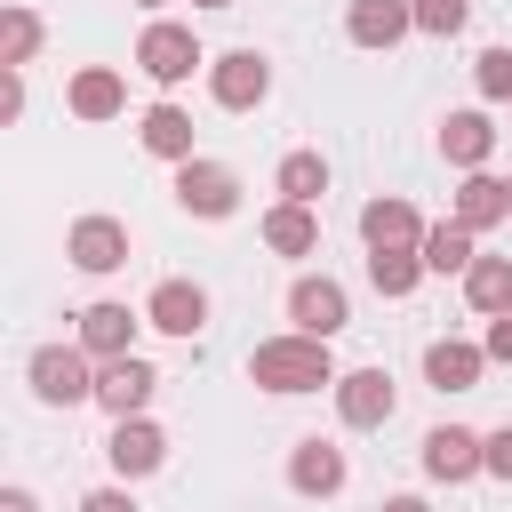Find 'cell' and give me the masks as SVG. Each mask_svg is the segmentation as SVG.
<instances>
[{
    "label": "cell",
    "instance_id": "16",
    "mask_svg": "<svg viewBox=\"0 0 512 512\" xmlns=\"http://www.w3.org/2000/svg\"><path fill=\"white\" fill-rule=\"evenodd\" d=\"M136 144H144L152 160H168V168L200 160V152H192V112H184V104H168V96H160V104H144V120H136Z\"/></svg>",
    "mask_w": 512,
    "mask_h": 512
},
{
    "label": "cell",
    "instance_id": "11",
    "mask_svg": "<svg viewBox=\"0 0 512 512\" xmlns=\"http://www.w3.org/2000/svg\"><path fill=\"white\" fill-rule=\"evenodd\" d=\"M480 376H488V352L472 336H432L424 344V384L432 392H480Z\"/></svg>",
    "mask_w": 512,
    "mask_h": 512
},
{
    "label": "cell",
    "instance_id": "21",
    "mask_svg": "<svg viewBox=\"0 0 512 512\" xmlns=\"http://www.w3.org/2000/svg\"><path fill=\"white\" fill-rule=\"evenodd\" d=\"M64 104H72L80 120H120V112H128V80H120L112 64H88V72H72Z\"/></svg>",
    "mask_w": 512,
    "mask_h": 512
},
{
    "label": "cell",
    "instance_id": "29",
    "mask_svg": "<svg viewBox=\"0 0 512 512\" xmlns=\"http://www.w3.org/2000/svg\"><path fill=\"white\" fill-rule=\"evenodd\" d=\"M464 16H472V0H416V32H432V40H456Z\"/></svg>",
    "mask_w": 512,
    "mask_h": 512
},
{
    "label": "cell",
    "instance_id": "26",
    "mask_svg": "<svg viewBox=\"0 0 512 512\" xmlns=\"http://www.w3.org/2000/svg\"><path fill=\"white\" fill-rule=\"evenodd\" d=\"M472 264H480V256H472V232H464L456 216L424 232V272H472Z\"/></svg>",
    "mask_w": 512,
    "mask_h": 512
},
{
    "label": "cell",
    "instance_id": "32",
    "mask_svg": "<svg viewBox=\"0 0 512 512\" xmlns=\"http://www.w3.org/2000/svg\"><path fill=\"white\" fill-rule=\"evenodd\" d=\"M80 512H136V496H128V488H88Z\"/></svg>",
    "mask_w": 512,
    "mask_h": 512
},
{
    "label": "cell",
    "instance_id": "36",
    "mask_svg": "<svg viewBox=\"0 0 512 512\" xmlns=\"http://www.w3.org/2000/svg\"><path fill=\"white\" fill-rule=\"evenodd\" d=\"M136 8H160V0H136Z\"/></svg>",
    "mask_w": 512,
    "mask_h": 512
},
{
    "label": "cell",
    "instance_id": "22",
    "mask_svg": "<svg viewBox=\"0 0 512 512\" xmlns=\"http://www.w3.org/2000/svg\"><path fill=\"white\" fill-rule=\"evenodd\" d=\"M264 248H272V256H312V248H320V216L296 208V200H272V208H264Z\"/></svg>",
    "mask_w": 512,
    "mask_h": 512
},
{
    "label": "cell",
    "instance_id": "6",
    "mask_svg": "<svg viewBox=\"0 0 512 512\" xmlns=\"http://www.w3.org/2000/svg\"><path fill=\"white\" fill-rule=\"evenodd\" d=\"M288 320H296V336H336V328H352V296H344V280H328V272H304L296 288H288Z\"/></svg>",
    "mask_w": 512,
    "mask_h": 512
},
{
    "label": "cell",
    "instance_id": "18",
    "mask_svg": "<svg viewBox=\"0 0 512 512\" xmlns=\"http://www.w3.org/2000/svg\"><path fill=\"white\" fill-rule=\"evenodd\" d=\"M448 216L480 240V232H496V224L512 216V184H504V176H488V168H472V176L456 184V208H448Z\"/></svg>",
    "mask_w": 512,
    "mask_h": 512
},
{
    "label": "cell",
    "instance_id": "37",
    "mask_svg": "<svg viewBox=\"0 0 512 512\" xmlns=\"http://www.w3.org/2000/svg\"><path fill=\"white\" fill-rule=\"evenodd\" d=\"M504 184H512V176H504Z\"/></svg>",
    "mask_w": 512,
    "mask_h": 512
},
{
    "label": "cell",
    "instance_id": "17",
    "mask_svg": "<svg viewBox=\"0 0 512 512\" xmlns=\"http://www.w3.org/2000/svg\"><path fill=\"white\" fill-rule=\"evenodd\" d=\"M488 152H496V120H488L480 104H464V112L440 120V160H448V168L472 176V168H488Z\"/></svg>",
    "mask_w": 512,
    "mask_h": 512
},
{
    "label": "cell",
    "instance_id": "15",
    "mask_svg": "<svg viewBox=\"0 0 512 512\" xmlns=\"http://www.w3.org/2000/svg\"><path fill=\"white\" fill-rule=\"evenodd\" d=\"M344 480H352V464H344V448H336V440H320V432H312V440H296V456H288V488H296V496H320V504H328Z\"/></svg>",
    "mask_w": 512,
    "mask_h": 512
},
{
    "label": "cell",
    "instance_id": "35",
    "mask_svg": "<svg viewBox=\"0 0 512 512\" xmlns=\"http://www.w3.org/2000/svg\"><path fill=\"white\" fill-rule=\"evenodd\" d=\"M192 8H232V0H192Z\"/></svg>",
    "mask_w": 512,
    "mask_h": 512
},
{
    "label": "cell",
    "instance_id": "14",
    "mask_svg": "<svg viewBox=\"0 0 512 512\" xmlns=\"http://www.w3.org/2000/svg\"><path fill=\"white\" fill-rule=\"evenodd\" d=\"M424 472L432 480H472V472H488V448H480V432H464V424H432L424 432Z\"/></svg>",
    "mask_w": 512,
    "mask_h": 512
},
{
    "label": "cell",
    "instance_id": "10",
    "mask_svg": "<svg viewBox=\"0 0 512 512\" xmlns=\"http://www.w3.org/2000/svg\"><path fill=\"white\" fill-rule=\"evenodd\" d=\"M144 328H160V336H200V328H208V288H200V280H160V288L144 296Z\"/></svg>",
    "mask_w": 512,
    "mask_h": 512
},
{
    "label": "cell",
    "instance_id": "33",
    "mask_svg": "<svg viewBox=\"0 0 512 512\" xmlns=\"http://www.w3.org/2000/svg\"><path fill=\"white\" fill-rule=\"evenodd\" d=\"M0 512H40V504H32V488H0Z\"/></svg>",
    "mask_w": 512,
    "mask_h": 512
},
{
    "label": "cell",
    "instance_id": "20",
    "mask_svg": "<svg viewBox=\"0 0 512 512\" xmlns=\"http://www.w3.org/2000/svg\"><path fill=\"white\" fill-rule=\"evenodd\" d=\"M424 232H432V224H424L408 200H392V192L360 208V240H368V248H424Z\"/></svg>",
    "mask_w": 512,
    "mask_h": 512
},
{
    "label": "cell",
    "instance_id": "27",
    "mask_svg": "<svg viewBox=\"0 0 512 512\" xmlns=\"http://www.w3.org/2000/svg\"><path fill=\"white\" fill-rule=\"evenodd\" d=\"M32 56H40V16H32V8H8V16H0V64L24 72Z\"/></svg>",
    "mask_w": 512,
    "mask_h": 512
},
{
    "label": "cell",
    "instance_id": "8",
    "mask_svg": "<svg viewBox=\"0 0 512 512\" xmlns=\"http://www.w3.org/2000/svg\"><path fill=\"white\" fill-rule=\"evenodd\" d=\"M152 392H160V368H152V360H136V352L96 360V408H112V416H144Z\"/></svg>",
    "mask_w": 512,
    "mask_h": 512
},
{
    "label": "cell",
    "instance_id": "28",
    "mask_svg": "<svg viewBox=\"0 0 512 512\" xmlns=\"http://www.w3.org/2000/svg\"><path fill=\"white\" fill-rule=\"evenodd\" d=\"M472 88H480L488 104H512V48H480V64H472Z\"/></svg>",
    "mask_w": 512,
    "mask_h": 512
},
{
    "label": "cell",
    "instance_id": "3",
    "mask_svg": "<svg viewBox=\"0 0 512 512\" xmlns=\"http://www.w3.org/2000/svg\"><path fill=\"white\" fill-rule=\"evenodd\" d=\"M24 376H32V400H48V408L96 400V360H88L80 344H40V352L24 360Z\"/></svg>",
    "mask_w": 512,
    "mask_h": 512
},
{
    "label": "cell",
    "instance_id": "24",
    "mask_svg": "<svg viewBox=\"0 0 512 512\" xmlns=\"http://www.w3.org/2000/svg\"><path fill=\"white\" fill-rule=\"evenodd\" d=\"M464 304H472L480 320L512 312V256H480V264L464 272Z\"/></svg>",
    "mask_w": 512,
    "mask_h": 512
},
{
    "label": "cell",
    "instance_id": "25",
    "mask_svg": "<svg viewBox=\"0 0 512 512\" xmlns=\"http://www.w3.org/2000/svg\"><path fill=\"white\" fill-rule=\"evenodd\" d=\"M272 192H280V200H296V208H312V200L328 192V160H320V152H288V160H280V176H272Z\"/></svg>",
    "mask_w": 512,
    "mask_h": 512
},
{
    "label": "cell",
    "instance_id": "9",
    "mask_svg": "<svg viewBox=\"0 0 512 512\" xmlns=\"http://www.w3.org/2000/svg\"><path fill=\"white\" fill-rule=\"evenodd\" d=\"M104 456H112V472H120V480H144V472H160V464H168V432H160L152 416H112Z\"/></svg>",
    "mask_w": 512,
    "mask_h": 512
},
{
    "label": "cell",
    "instance_id": "1",
    "mask_svg": "<svg viewBox=\"0 0 512 512\" xmlns=\"http://www.w3.org/2000/svg\"><path fill=\"white\" fill-rule=\"evenodd\" d=\"M344 368L328 360V344L320 336H264L256 352H248V384H264V392H280V400H296V392H320V384H336Z\"/></svg>",
    "mask_w": 512,
    "mask_h": 512
},
{
    "label": "cell",
    "instance_id": "12",
    "mask_svg": "<svg viewBox=\"0 0 512 512\" xmlns=\"http://www.w3.org/2000/svg\"><path fill=\"white\" fill-rule=\"evenodd\" d=\"M416 32V0H352L344 8V40L352 48H400Z\"/></svg>",
    "mask_w": 512,
    "mask_h": 512
},
{
    "label": "cell",
    "instance_id": "19",
    "mask_svg": "<svg viewBox=\"0 0 512 512\" xmlns=\"http://www.w3.org/2000/svg\"><path fill=\"white\" fill-rule=\"evenodd\" d=\"M136 328H144V312H128V304L104 296V304L80 312V352H88V360H120V352L136 344Z\"/></svg>",
    "mask_w": 512,
    "mask_h": 512
},
{
    "label": "cell",
    "instance_id": "13",
    "mask_svg": "<svg viewBox=\"0 0 512 512\" xmlns=\"http://www.w3.org/2000/svg\"><path fill=\"white\" fill-rule=\"evenodd\" d=\"M64 256H72L80 272H120V264H128V224H120V216H80V224L64 232Z\"/></svg>",
    "mask_w": 512,
    "mask_h": 512
},
{
    "label": "cell",
    "instance_id": "23",
    "mask_svg": "<svg viewBox=\"0 0 512 512\" xmlns=\"http://www.w3.org/2000/svg\"><path fill=\"white\" fill-rule=\"evenodd\" d=\"M416 280H424V248H368V288L376 296H416Z\"/></svg>",
    "mask_w": 512,
    "mask_h": 512
},
{
    "label": "cell",
    "instance_id": "31",
    "mask_svg": "<svg viewBox=\"0 0 512 512\" xmlns=\"http://www.w3.org/2000/svg\"><path fill=\"white\" fill-rule=\"evenodd\" d=\"M480 352H488L496 368H512V312H496V320H488V336H480Z\"/></svg>",
    "mask_w": 512,
    "mask_h": 512
},
{
    "label": "cell",
    "instance_id": "34",
    "mask_svg": "<svg viewBox=\"0 0 512 512\" xmlns=\"http://www.w3.org/2000/svg\"><path fill=\"white\" fill-rule=\"evenodd\" d=\"M376 512H432V504H424V496H384Z\"/></svg>",
    "mask_w": 512,
    "mask_h": 512
},
{
    "label": "cell",
    "instance_id": "5",
    "mask_svg": "<svg viewBox=\"0 0 512 512\" xmlns=\"http://www.w3.org/2000/svg\"><path fill=\"white\" fill-rule=\"evenodd\" d=\"M176 208L200 216V224H224V216L240 208V176H232L224 160H184V168H176Z\"/></svg>",
    "mask_w": 512,
    "mask_h": 512
},
{
    "label": "cell",
    "instance_id": "2",
    "mask_svg": "<svg viewBox=\"0 0 512 512\" xmlns=\"http://www.w3.org/2000/svg\"><path fill=\"white\" fill-rule=\"evenodd\" d=\"M200 64H208V48L192 40V24H168V16H152V24L136 32V72H144L152 88H184Z\"/></svg>",
    "mask_w": 512,
    "mask_h": 512
},
{
    "label": "cell",
    "instance_id": "30",
    "mask_svg": "<svg viewBox=\"0 0 512 512\" xmlns=\"http://www.w3.org/2000/svg\"><path fill=\"white\" fill-rule=\"evenodd\" d=\"M480 448H488V480H504V488H512V424L480 432Z\"/></svg>",
    "mask_w": 512,
    "mask_h": 512
},
{
    "label": "cell",
    "instance_id": "7",
    "mask_svg": "<svg viewBox=\"0 0 512 512\" xmlns=\"http://www.w3.org/2000/svg\"><path fill=\"white\" fill-rule=\"evenodd\" d=\"M328 392H336L344 432H376V424H392V408H400V392H392V376H384V368H344Z\"/></svg>",
    "mask_w": 512,
    "mask_h": 512
},
{
    "label": "cell",
    "instance_id": "4",
    "mask_svg": "<svg viewBox=\"0 0 512 512\" xmlns=\"http://www.w3.org/2000/svg\"><path fill=\"white\" fill-rule=\"evenodd\" d=\"M208 96H216L224 112H256V104L272 96V64H264L256 48H224V56H208Z\"/></svg>",
    "mask_w": 512,
    "mask_h": 512
}]
</instances>
